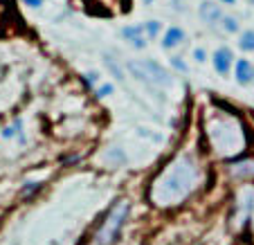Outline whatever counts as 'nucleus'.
I'll return each mask as SVG.
<instances>
[{
    "label": "nucleus",
    "mask_w": 254,
    "mask_h": 245,
    "mask_svg": "<svg viewBox=\"0 0 254 245\" xmlns=\"http://www.w3.org/2000/svg\"><path fill=\"white\" fill-rule=\"evenodd\" d=\"M83 79H86V83H88V86H97V81H99V74H97V72H88V74H83Z\"/></svg>",
    "instance_id": "nucleus-16"
},
{
    "label": "nucleus",
    "mask_w": 254,
    "mask_h": 245,
    "mask_svg": "<svg viewBox=\"0 0 254 245\" xmlns=\"http://www.w3.org/2000/svg\"><path fill=\"white\" fill-rule=\"evenodd\" d=\"M122 36H124L135 50H142L144 45H146V41H144V25H126V27L122 29Z\"/></svg>",
    "instance_id": "nucleus-5"
},
{
    "label": "nucleus",
    "mask_w": 254,
    "mask_h": 245,
    "mask_svg": "<svg viewBox=\"0 0 254 245\" xmlns=\"http://www.w3.org/2000/svg\"><path fill=\"white\" fill-rule=\"evenodd\" d=\"M211 61H214V70H216V72L225 77V74L230 72L232 63H234V54H232L230 48H218L214 52V57H211Z\"/></svg>",
    "instance_id": "nucleus-3"
},
{
    "label": "nucleus",
    "mask_w": 254,
    "mask_h": 245,
    "mask_svg": "<svg viewBox=\"0 0 254 245\" xmlns=\"http://www.w3.org/2000/svg\"><path fill=\"white\" fill-rule=\"evenodd\" d=\"M196 183V167L187 158H178L164 173H160L153 184V198L158 205H173L183 200Z\"/></svg>",
    "instance_id": "nucleus-1"
},
{
    "label": "nucleus",
    "mask_w": 254,
    "mask_h": 245,
    "mask_svg": "<svg viewBox=\"0 0 254 245\" xmlns=\"http://www.w3.org/2000/svg\"><path fill=\"white\" fill-rule=\"evenodd\" d=\"M130 70V74H133L137 81H142V83H146V86H153V81H151V77H149V72L144 70V65L142 63H128L126 65Z\"/></svg>",
    "instance_id": "nucleus-9"
},
{
    "label": "nucleus",
    "mask_w": 254,
    "mask_h": 245,
    "mask_svg": "<svg viewBox=\"0 0 254 245\" xmlns=\"http://www.w3.org/2000/svg\"><path fill=\"white\" fill-rule=\"evenodd\" d=\"M25 5H29V7H41V5H43V0H25Z\"/></svg>",
    "instance_id": "nucleus-19"
},
{
    "label": "nucleus",
    "mask_w": 254,
    "mask_h": 245,
    "mask_svg": "<svg viewBox=\"0 0 254 245\" xmlns=\"http://www.w3.org/2000/svg\"><path fill=\"white\" fill-rule=\"evenodd\" d=\"M113 90H115V88H113V83H104V86L97 88V97H99V99H104V97L113 95Z\"/></svg>",
    "instance_id": "nucleus-14"
},
{
    "label": "nucleus",
    "mask_w": 254,
    "mask_h": 245,
    "mask_svg": "<svg viewBox=\"0 0 254 245\" xmlns=\"http://www.w3.org/2000/svg\"><path fill=\"white\" fill-rule=\"evenodd\" d=\"M171 65L176 67V70H180V72H187V70H189L187 63H185L180 57H171Z\"/></svg>",
    "instance_id": "nucleus-15"
},
{
    "label": "nucleus",
    "mask_w": 254,
    "mask_h": 245,
    "mask_svg": "<svg viewBox=\"0 0 254 245\" xmlns=\"http://www.w3.org/2000/svg\"><path fill=\"white\" fill-rule=\"evenodd\" d=\"M234 77L241 86H250V83L254 81V65L248 59H239L234 65Z\"/></svg>",
    "instance_id": "nucleus-4"
},
{
    "label": "nucleus",
    "mask_w": 254,
    "mask_h": 245,
    "mask_svg": "<svg viewBox=\"0 0 254 245\" xmlns=\"http://www.w3.org/2000/svg\"><path fill=\"white\" fill-rule=\"evenodd\" d=\"M160 27H162V23H158V20H149V23H144V32L149 34L151 39L160 34Z\"/></svg>",
    "instance_id": "nucleus-12"
},
{
    "label": "nucleus",
    "mask_w": 254,
    "mask_h": 245,
    "mask_svg": "<svg viewBox=\"0 0 254 245\" xmlns=\"http://www.w3.org/2000/svg\"><path fill=\"white\" fill-rule=\"evenodd\" d=\"M128 212H130V202L128 200H120L115 207H113L106 221L101 223L99 232L95 236V243L97 245H113L115 239L120 236V230L124 227L126 218H128Z\"/></svg>",
    "instance_id": "nucleus-2"
},
{
    "label": "nucleus",
    "mask_w": 254,
    "mask_h": 245,
    "mask_svg": "<svg viewBox=\"0 0 254 245\" xmlns=\"http://www.w3.org/2000/svg\"><path fill=\"white\" fill-rule=\"evenodd\" d=\"M221 2H223V5H234L236 0H221Z\"/></svg>",
    "instance_id": "nucleus-20"
},
{
    "label": "nucleus",
    "mask_w": 254,
    "mask_h": 245,
    "mask_svg": "<svg viewBox=\"0 0 254 245\" xmlns=\"http://www.w3.org/2000/svg\"><path fill=\"white\" fill-rule=\"evenodd\" d=\"M250 2H252V5H254V0H250Z\"/></svg>",
    "instance_id": "nucleus-22"
},
{
    "label": "nucleus",
    "mask_w": 254,
    "mask_h": 245,
    "mask_svg": "<svg viewBox=\"0 0 254 245\" xmlns=\"http://www.w3.org/2000/svg\"><path fill=\"white\" fill-rule=\"evenodd\" d=\"M205 57H207V54H205V50H202V48H198L196 52H193V59H196L198 63H202V61H205Z\"/></svg>",
    "instance_id": "nucleus-18"
},
{
    "label": "nucleus",
    "mask_w": 254,
    "mask_h": 245,
    "mask_svg": "<svg viewBox=\"0 0 254 245\" xmlns=\"http://www.w3.org/2000/svg\"><path fill=\"white\" fill-rule=\"evenodd\" d=\"M200 18L205 20L207 25H218V23H223V11L218 9V5L216 2H209V0H205L200 5Z\"/></svg>",
    "instance_id": "nucleus-6"
},
{
    "label": "nucleus",
    "mask_w": 254,
    "mask_h": 245,
    "mask_svg": "<svg viewBox=\"0 0 254 245\" xmlns=\"http://www.w3.org/2000/svg\"><path fill=\"white\" fill-rule=\"evenodd\" d=\"M239 48L243 52H254V29H245L239 39Z\"/></svg>",
    "instance_id": "nucleus-10"
},
{
    "label": "nucleus",
    "mask_w": 254,
    "mask_h": 245,
    "mask_svg": "<svg viewBox=\"0 0 254 245\" xmlns=\"http://www.w3.org/2000/svg\"><path fill=\"white\" fill-rule=\"evenodd\" d=\"M151 2H153V0H144V5H151Z\"/></svg>",
    "instance_id": "nucleus-21"
},
{
    "label": "nucleus",
    "mask_w": 254,
    "mask_h": 245,
    "mask_svg": "<svg viewBox=\"0 0 254 245\" xmlns=\"http://www.w3.org/2000/svg\"><path fill=\"white\" fill-rule=\"evenodd\" d=\"M185 41V32L180 27H169L167 32H164V36H162V48H167V50H173V48H178V45Z\"/></svg>",
    "instance_id": "nucleus-8"
},
{
    "label": "nucleus",
    "mask_w": 254,
    "mask_h": 245,
    "mask_svg": "<svg viewBox=\"0 0 254 245\" xmlns=\"http://www.w3.org/2000/svg\"><path fill=\"white\" fill-rule=\"evenodd\" d=\"M104 61H106V65H108V70H111V72H113V77H115V79H120V81H122V79H124V74H122V67L115 63V59H113V57H108V54H106V59H104Z\"/></svg>",
    "instance_id": "nucleus-11"
},
{
    "label": "nucleus",
    "mask_w": 254,
    "mask_h": 245,
    "mask_svg": "<svg viewBox=\"0 0 254 245\" xmlns=\"http://www.w3.org/2000/svg\"><path fill=\"white\" fill-rule=\"evenodd\" d=\"M223 29H225V32H230V34L239 32V20L232 18V16H225V18H223Z\"/></svg>",
    "instance_id": "nucleus-13"
},
{
    "label": "nucleus",
    "mask_w": 254,
    "mask_h": 245,
    "mask_svg": "<svg viewBox=\"0 0 254 245\" xmlns=\"http://www.w3.org/2000/svg\"><path fill=\"white\" fill-rule=\"evenodd\" d=\"M142 65H144V70L149 72V77H151V81L153 83H160V86H169L171 83V79H169V74H167V70H162V65H160L158 61H142Z\"/></svg>",
    "instance_id": "nucleus-7"
},
{
    "label": "nucleus",
    "mask_w": 254,
    "mask_h": 245,
    "mask_svg": "<svg viewBox=\"0 0 254 245\" xmlns=\"http://www.w3.org/2000/svg\"><path fill=\"white\" fill-rule=\"evenodd\" d=\"M39 187H41L39 183H27V184L23 187V193H32V191H36Z\"/></svg>",
    "instance_id": "nucleus-17"
}]
</instances>
